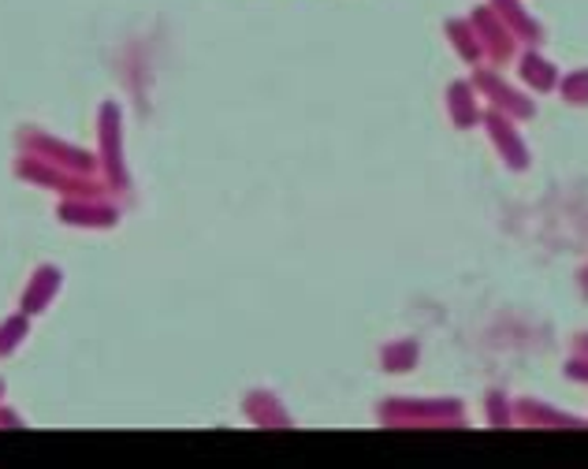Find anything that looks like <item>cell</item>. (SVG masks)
Returning a JSON list of instances; mask_svg holds the SVG:
<instances>
[{
	"label": "cell",
	"mask_w": 588,
	"mask_h": 469,
	"mask_svg": "<svg viewBox=\"0 0 588 469\" xmlns=\"http://www.w3.org/2000/svg\"><path fill=\"white\" fill-rule=\"evenodd\" d=\"M491 130H496V142L507 149V157H510V164L521 168L525 164V157H521V142L514 135H510V127H507V119H499V116H491Z\"/></svg>",
	"instance_id": "cell-1"
},
{
	"label": "cell",
	"mask_w": 588,
	"mask_h": 469,
	"mask_svg": "<svg viewBox=\"0 0 588 469\" xmlns=\"http://www.w3.org/2000/svg\"><path fill=\"white\" fill-rule=\"evenodd\" d=\"M525 79L529 82H536V87H547V82H552V68H547L544 60H536V56H525Z\"/></svg>",
	"instance_id": "cell-2"
}]
</instances>
